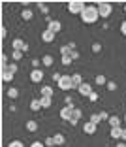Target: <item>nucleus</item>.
I'll list each match as a JSON object with an SVG mask.
<instances>
[{
  "mask_svg": "<svg viewBox=\"0 0 126 147\" xmlns=\"http://www.w3.org/2000/svg\"><path fill=\"white\" fill-rule=\"evenodd\" d=\"M100 19V13H98V6H87L81 13V21L87 23V25H92Z\"/></svg>",
  "mask_w": 126,
  "mask_h": 147,
  "instance_id": "f257e3e1",
  "label": "nucleus"
},
{
  "mask_svg": "<svg viewBox=\"0 0 126 147\" xmlns=\"http://www.w3.org/2000/svg\"><path fill=\"white\" fill-rule=\"evenodd\" d=\"M66 8H68V11H70V13H79V15H81L83 9L87 8V4H85L83 0H70Z\"/></svg>",
  "mask_w": 126,
  "mask_h": 147,
  "instance_id": "f03ea898",
  "label": "nucleus"
},
{
  "mask_svg": "<svg viewBox=\"0 0 126 147\" xmlns=\"http://www.w3.org/2000/svg\"><path fill=\"white\" fill-rule=\"evenodd\" d=\"M98 13H100L102 19H107L111 13H113V6L109 4V2H100L98 4Z\"/></svg>",
  "mask_w": 126,
  "mask_h": 147,
  "instance_id": "7ed1b4c3",
  "label": "nucleus"
},
{
  "mask_svg": "<svg viewBox=\"0 0 126 147\" xmlns=\"http://www.w3.org/2000/svg\"><path fill=\"white\" fill-rule=\"evenodd\" d=\"M58 89L60 91H70V89H74V83H72V76H62V79L57 83Z\"/></svg>",
  "mask_w": 126,
  "mask_h": 147,
  "instance_id": "20e7f679",
  "label": "nucleus"
},
{
  "mask_svg": "<svg viewBox=\"0 0 126 147\" xmlns=\"http://www.w3.org/2000/svg\"><path fill=\"white\" fill-rule=\"evenodd\" d=\"M45 21H47V28H49L51 32L58 34V32L62 30V25H60V21H57V19H51V17H45Z\"/></svg>",
  "mask_w": 126,
  "mask_h": 147,
  "instance_id": "39448f33",
  "label": "nucleus"
},
{
  "mask_svg": "<svg viewBox=\"0 0 126 147\" xmlns=\"http://www.w3.org/2000/svg\"><path fill=\"white\" fill-rule=\"evenodd\" d=\"M30 81L32 83H42V81H44V70H42V68L32 70V72H30Z\"/></svg>",
  "mask_w": 126,
  "mask_h": 147,
  "instance_id": "423d86ee",
  "label": "nucleus"
},
{
  "mask_svg": "<svg viewBox=\"0 0 126 147\" xmlns=\"http://www.w3.org/2000/svg\"><path fill=\"white\" fill-rule=\"evenodd\" d=\"M74 109H75V108L64 106V108L60 109V113H58V115H60V119H62V121H68V123H70V119H72V113H74Z\"/></svg>",
  "mask_w": 126,
  "mask_h": 147,
  "instance_id": "0eeeda50",
  "label": "nucleus"
},
{
  "mask_svg": "<svg viewBox=\"0 0 126 147\" xmlns=\"http://www.w3.org/2000/svg\"><path fill=\"white\" fill-rule=\"evenodd\" d=\"M96 130H98V126H96V125H92L90 121H87V123H83V132H85V134L92 136V134H96Z\"/></svg>",
  "mask_w": 126,
  "mask_h": 147,
  "instance_id": "6e6552de",
  "label": "nucleus"
},
{
  "mask_svg": "<svg viewBox=\"0 0 126 147\" xmlns=\"http://www.w3.org/2000/svg\"><path fill=\"white\" fill-rule=\"evenodd\" d=\"M55 38H57V34H55V32H51L49 28H45V30L42 32V40H44L45 43H51V42H55Z\"/></svg>",
  "mask_w": 126,
  "mask_h": 147,
  "instance_id": "1a4fd4ad",
  "label": "nucleus"
},
{
  "mask_svg": "<svg viewBox=\"0 0 126 147\" xmlns=\"http://www.w3.org/2000/svg\"><path fill=\"white\" fill-rule=\"evenodd\" d=\"M109 136L113 140H117V142H121L122 138V126H115V128H109Z\"/></svg>",
  "mask_w": 126,
  "mask_h": 147,
  "instance_id": "9d476101",
  "label": "nucleus"
},
{
  "mask_svg": "<svg viewBox=\"0 0 126 147\" xmlns=\"http://www.w3.org/2000/svg\"><path fill=\"white\" fill-rule=\"evenodd\" d=\"M81 115H83V111L79 108H75L74 113H72V119H70V125H77V123L81 121Z\"/></svg>",
  "mask_w": 126,
  "mask_h": 147,
  "instance_id": "9b49d317",
  "label": "nucleus"
},
{
  "mask_svg": "<svg viewBox=\"0 0 126 147\" xmlns=\"http://www.w3.org/2000/svg\"><path fill=\"white\" fill-rule=\"evenodd\" d=\"M25 45H26V42H23L21 38H15L11 42V47H13V51H23L25 49Z\"/></svg>",
  "mask_w": 126,
  "mask_h": 147,
  "instance_id": "f8f14e48",
  "label": "nucleus"
},
{
  "mask_svg": "<svg viewBox=\"0 0 126 147\" xmlns=\"http://www.w3.org/2000/svg\"><path fill=\"white\" fill-rule=\"evenodd\" d=\"M77 91H79V94H81V96H90L92 94V87L88 85V83H83Z\"/></svg>",
  "mask_w": 126,
  "mask_h": 147,
  "instance_id": "ddd939ff",
  "label": "nucleus"
},
{
  "mask_svg": "<svg viewBox=\"0 0 126 147\" xmlns=\"http://www.w3.org/2000/svg\"><path fill=\"white\" fill-rule=\"evenodd\" d=\"M0 78H2V81H4V83H9V81H13V74L9 72L8 68H2V72H0Z\"/></svg>",
  "mask_w": 126,
  "mask_h": 147,
  "instance_id": "4468645a",
  "label": "nucleus"
},
{
  "mask_svg": "<svg viewBox=\"0 0 126 147\" xmlns=\"http://www.w3.org/2000/svg\"><path fill=\"white\" fill-rule=\"evenodd\" d=\"M72 83H74V89H79V87L83 85V76L81 74H72Z\"/></svg>",
  "mask_w": 126,
  "mask_h": 147,
  "instance_id": "2eb2a0df",
  "label": "nucleus"
},
{
  "mask_svg": "<svg viewBox=\"0 0 126 147\" xmlns=\"http://www.w3.org/2000/svg\"><path fill=\"white\" fill-rule=\"evenodd\" d=\"M40 96L53 98V87H51V85H44V87H42V91H40Z\"/></svg>",
  "mask_w": 126,
  "mask_h": 147,
  "instance_id": "dca6fc26",
  "label": "nucleus"
},
{
  "mask_svg": "<svg viewBox=\"0 0 126 147\" xmlns=\"http://www.w3.org/2000/svg\"><path fill=\"white\" fill-rule=\"evenodd\" d=\"M55 64V57L53 55H44L42 57V66H53Z\"/></svg>",
  "mask_w": 126,
  "mask_h": 147,
  "instance_id": "f3484780",
  "label": "nucleus"
},
{
  "mask_svg": "<svg viewBox=\"0 0 126 147\" xmlns=\"http://www.w3.org/2000/svg\"><path fill=\"white\" fill-rule=\"evenodd\" d=\"M53 140H55V145H64L66 143V136L62 132H57V134L53 136Z\"/></svg>",
  "mask_w": 126,
  "mask_h": 147,
  "instance_id": "a211bd4d",
  "label": "nucleus"
},
{
  "mask_svg": "<svg viewBox=\"0 0 126 147\" xmlns=\"http://www.w3.org/2000/svg\"><path fill=\"white\" fill-rule=\"evenodd\" d=\"M21 17H23V21H30V19L34 17V11H32L30 8H25L21 11Z\"/></svg>",
  "mask_w": 126,
  "mask_h": 147,
  "instance_id": "6ab92c4d",
  "label": "nucleus"
},
{
  "mask_svg": "<svg viewBox=\"0 0 126 147\" xmlns=\"http://www.w3.org/2000/svg\"><path fill=\"white\" fill-rule=\"evenodd\" d=\"M107 123H109V126H111V128H115V126H121V117H119V115H111Z\"/></svg>",
  "mask_w": 126,
  "mask_h": 147,
  "instance_id": "aec40b11",
  "label": "nucleus"
},
{
  "mask_svg": "<svg viewBox=\"0 0 126 147\" xmlns=\"http://www.w3.org/2000/svg\"><path fill=\"white\" fill-rule=\"evenodd\" d=\"M38 109H42V104H40V96H38V98H32V100H30V111H38Z\"/></svg>",
  "mask_w": 126,
  "mask_h": 147,
  "instance_id": "412c9836",
  "label": "nucleus"
},
{
  "mask_svg": "<svg viewBox=\"0 0 126 147\" xmlns=\"http://www.w3.org/2000/svg\"><path fill=\"white\" fill-rule=\"evenodd\" d=\"M53 98H47V96H40V104H42V109H47L51 106Z\"/></svg>",
  "mask_w": 126,
  "mask_h": 147,
  "instance_id": "4be33fe9",
  "label": "nucleus"
},
{
  "mask_svg": "<svg viewBox=\"0 0 126 147\" xmlns=\"http://www.w3.org/2000/svg\"><path fill=\"white\" fill-rule=\"evenodd\" d=\"M17 96H19V89H17V87H8V98L15 100Z\"/></svg>",
  "mask_w": 126,
  "mask_h": 147,
  "instance_id": "5701e85b",
  "label": "nucleus"
},
{
  "mask_svg": "<svg viewBox=\"0 0 126 147\" xmlns=\"http://www.w3.org/2000/svg\"><path fill=\"white\" fill-rule=\"evenodd\" d=\"M26 130H28V132H36V130H38V121H34V119L26 121Z\"/></svg>",
  "mask_w": 126,
  "mask_h": 147,
  "instance_id": "b1692460",
  "label": "nucleus"
},
{
  "mask_svg": "<svg viewBox=\"0 0 126 147\" xmlns=\"http://www.w3.org/2000/svg\"><path fill=\"white\" fill-rule=\"evenodd\" d=\"M88 121H90L92 125L100 126V123H102V119H100V113H92V115H90V119H88Z\"/></svg>",
  "mask_w": 126,
  "mask_h": 147,
  "instance_id": "393cba45",
  "label": "nucleus"
},
{
  "mask_svg": "<svg viewBox=\"0 0 126 147\" xmlns=\"http://www.w3.org/2000/svg\"><path fill=\"white\" fill-rule=\"evenodd\" d=\"M23 55H25L23 51H13V53H11V59H13V62H19V61H23Z\"/></svg>",
  "mask_w": 126,
  "mask_h": 147,
  "instance_id": "a878e982",
  "label": "nucleus"
},
{
  "mask_svg": "<svg viewBox=\"0 0 126 147\" xmlns=\"http://www.w3.org/2000/svg\"><path fill=\"white\" fill-rule=\"evenodd\" d=\"M96 85H107V79H105V76H102V74H98V76H96Z\"/></svg>",
  "mask_w": 126,
  "mask_h": 147,
  "instance_id": "bb28decb",
  "label": "nucleus"
},
{
  "mask_svg": "<svg viewBox=\"0 0 126 147\" xmlns=\"http://www.w3.org/2000/svg\"><path fill=\"white\" fill-rule=\"evenodd\" d=\"M6 68H8L9 72H11L13 76H15V74H17V70H19V66H17V62H9V64L6 66Z\"/></svg>",
  "mask_w": 126,
  "mask_h": 147,
  "instance_id": "cd10ccee",
  "label": "nucleus"
},
{
  "mask_svg": "<svg viewBox=\"0 0 126 147\" xmlns=\"http://www.w3.org/2000/svg\"><path fill=\"white\" fill-rule=\"evenodd\" d=\"M72 62H74V61H72V57H60V64L62 66H70V64H72Z\"/></svg>",
  "mask_w": 126,
  "mask_h": 147,
  "instance_id": "c85d7f7f",
  "label": "nucleus"
},
{
  "mask_svg": "<svg viewBox=\"0 0 126 147\" xmlns=\"http://www.w3.org/2000/svg\"><path fill=\"white\" fill-rule=\"evenodd\" d=\"M8 147H25V143H23L21 140H13V142L8 143Z\"/></svg>",
  "mask_w": 126,
  "mask_h": 147,
  "instance_id": "c756f323",
  "label": "nucleus"
},
{
  "mask_svg": "<svg viewBox=\"0 0 126 147\" xmlns=\"http://www.w3.org/2000/svg\"><path fill=\"white\" fill-rule=\"evenodd\" d=\"M92 53H100L102 51V43H98V42H94V43H92Z\"/></svg>",
  "mask_w": 126,
  "mask_h": 147,
  "instance_id": "7c9ffc66",
  "label": "nucleus"
},
{
  "mask_svg": "<svg viewBox=\"0 0 126 147\" xmlns=\"http://www.w3.org/2000/svg\"><path fill=\"white\" fill-rule=\"evenodd\" d=\"M44 143H45V147H53V145H55V140H53V136L45 138V140H44Z\"/></svg>",
  "mask_w": 126,
  "mask_h": 147,
  "instance_id": "2f4dec72",
  "label": "nucleus"
},
{
  "mask_svg": "<svg viewBox=\"0 0 126 147\" xmlns=\"http://www.w3.org/2000/svg\"><path fill=\"white\" fill-rule=\"evenodd\" d=\"M105 87H107V91H111V92L117 91V83H115V81H107V85H105Z\"/></svg>",
  "mask_w": 126,
  "mask_h": 147,
  "instance_id": "473e14b6",
  "label": "nucleus"
},
{
  "mask_svg": "<svg viewBox=\"0 0 126 147\" xmlns=\"http://www.w3.org/2000/svg\"><path fill=\"white\" fill-rule=\"evenodd\" d=\"M98 98H100V94H98V92H96V91H92V94L88 96V100H90V102H96V100H98Z\"/></svg>",
  "mask_w": 126,
  "mask_h": 147,
  "instance_id": "72a5a7b5",
  "label": "nucleus"
},
{
  "mask_svg": "<svg viewBox=\"0 0 126 147\" xmlns=\"http://www.w3.org/2000/svg\"><path fill=\"white\" fill-rule=\"evenodd\" d=\"M38 6H40V11H42V13H45V15L49 13V8L45 4H38ZM47 17H49V15H47Z\"/></svg>",
  "mask_w": 126,
  "mask_h": 147,
  "instance_id": "f704fd0d",
  "label": "nucleus"
},
{
  "mask_svg": "<svg viewBox=\"0 0 126 147\" xmlns=\"http://www.w3.org/2000/svg\"><path fill=\"white\" fill-rule=\"evenodd\" d=\"M109 117H111V115H109L107 111H100V119H102V121H109Z\"/></svg>",
  "mask_w": 126,
  "mask_h": 147,
  "instance_id": "c9c22d12",
  "label": "nucleus"
},
{
  "mask_svg": "<svg viewBox=\"0 0 126 147\" xmlns=\"http://www.w3.org/2000/svg\"><path fill=\"white\" fill-rule=\"evenodd\" d=\"M64 102H66V106H70V108H75V106H74V100H72V96H66Z\"/></svg>",
  "mask_w": 126,
  "mask_h": 147,
  "instance_id": "e433bc0d",
  "label": "nucleus"
},
{
  "mask_svg": "<svg viewBox=\"0 0 126 147\" xmlns=\"http://www.w3.org/2000/svg\"><path fill=\"white\" fill-rule=\"evenodd\" d=\"M32 66H34V70H38V66H42V61H38V59H32Z\"/></svg>",
  "mask_w": 126,
  "mask_h": 147,
  "instance_id": "4c0bfd02",
  "label": "nucleus"
},
{
  "mask_svg": "<svg viewBox=\"0 0 126 147\" xmlns=\"http://www.w3.org/2000/svg\"><path fill=\"white\" fill-rule=\"evenodd\" d=\"M60 79H62V76H60V74H58V72H55V74H53V81H60Z\"/></svg>",
  "mask_w": 126,
  "mask_h": 147,
  "instance_id": "58836bf2",
  "label": "nucleus"
},
{
  "mask_svg": "<svg viewBox=\"0 0 126 147\" xmlns=\"http://www.w3.org/2000/svg\"><path fill=\"white\" fill-rule=\"evenodd\" d=\"M30 147H45V143L44 142H32Z\"/></svg>",
  "mask_w": 126,
  "mask_h": 147,
  "instance_id": "ea45409f",
  "label": "nucleus"
},
{
  "mask_svg": "<svg viewBox=\"0 0 126 147\" xmlns=\"http://www.w3.org/2000/svg\"><path fill=\"white\" fill-rule=\"evenodd\" d=\"M70 57H72V61H77V59H79V51H72Z\"/></svg>",
  "mask_w": 126,
  "mask_h": 147,
  "instance_id": "a19ab883",
  "label": "nucleus"
},
{
  "mask_svg": "<svg viewBox=\"0 0 126 147\" xmlns=\"http://www.w3.org/2000/svg\"><path fill=\"white\" fill-rule=\"evenodd\" d=\"M121 32H122V36H126V21L121 23Z\"/></svg>",
  "mask_w": 126,
  "mask_h": 147,
  "instance_id": "79ce46f5",
  "label": "nucleus"
},
{
  "mask_svg": "<svg viewBox=\"0 0 126 147\" xmlns=\"http://www.w3.org/2000/svg\"><path fill=\"white\" fill-rule=\"evenodd\" d=\"M6 36H8V32H6V26H2V28H0V38H6Z\"/></svg>",
  "mask_w": 126,
  "mask_h": 147,
  "instance_id": "37998d69",
  "label": "nucleus"
},
{
  "mask_svg": "<svg viewBox=\"0 0 126 147\" xmlns=\"http://www.w3.org/2000/svg\"><path fill=\"white\" fill-rule=\"evenodd\" d=\"M121 142L126 143V128H122V138H121Z\"/></svg>",
  "mask_w": 126,
  "mask_h": 147,
  "instance_id": "c03bdc74",
  "label": "nucleus"
},
{
  "mask_svg": "<svg viewBox=\"0 0 126 147\" xmlns=\"http://www.w3.org/2000/svg\"><path fill=\"white\" fill-rule=\"evenodd\" d=\"M115 147H126V143L124 142H117V145H115Z\"/></svg>",
  "mask_w": 126,
  "mask_h": 147,
  "instance_id": "a18cd8bd",
  "label": "nucleus"
},
{
  "mask_svg": "<svg viewBox=\"0 0 126 147\" xmlns=\"http://www.w3.org/2000/svg\"><path fill=\"white\" fill-rule=\"evenodd\" d=\"M124 13H126V4H124Z\"/></svg>",
  "mask_w": 126,
  "mask_h": 147,
  "instance_id": "49530a36",
  "label": "nucleus"
},
{
  "mask_svg": "<svg viewBox=\"0 0 126 147\" xmlns=\"http://www.w3.org/2000/svg\"><path fill=\"white\" fill-rule=\"evenodd\" d=\"M124 121H126V115H124Z\"/></svg>",
  "mask_w": 126,
  "mask_h": 147,
  "instance_id": "de8ad7c7",
  "label": "nucleus"
}]
</instances>
